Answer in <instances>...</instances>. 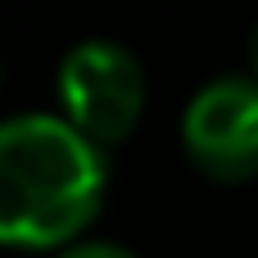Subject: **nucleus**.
I'll return each mask as SVG.
<instances>
[{
	"instance_id": "1",
	"label": "nucleus",
	"mask_w": 258,
	"mask_h": 258,
	"mask_svg": "<svg viewBox=\"0 0 258 258\" xmlns=\"http://www.w3.org/2000/svg\"><path fill=\"white\" fill-rule=\"evenodd\" d=\"M104 181V150L68 118H9L0 127V240L14 249L73 245L100 213Z\"/></svg>"
},
{
	"instance_id": "2",
	"label": "nucleus",
	"mask_w": 258,
	"mask_h": 258,
	"mask_svg": "<svg viewBox=\"0 0 258 258\" xmlns=\"http://www.w3.org/2000/svg\"><path fill=\"white\" fill-rule=\"evenodd\" d=\"M63 118L100 150L136 132L145 109V68L118 41H82L59 63Z\"/></svg>"
},
{
	"instance_id": "3",
	"label": "nucleus",
	"mask_w": 258,
	"mask_h": 258,
	"mask_svg": "<svg viewBox=\"0 0 258 258\" xmlns=\"http://www.w3.org/2000/svg\"><path fill=\"white\" fill-rule=\"evenodd\" d=\"M186 159L218 186L258 177V77H218L181 113Z\"/></svg>"
},
{
	"instance_id": "4",
	"label": "nucleus",
	"mask_w": 258,
	"mask_h": 258,
	"mask_svg": "<svg viewBox=\"0 0 258 258\" xmlns=\"http://www.w3.org/2000/svg\"><path fill=\"white\" fill-rule=\"evenodd\" d=\"M59 258H136L122 245H109V240H86V245H68Z\"/></svg>"
},
{
	"instance_id": "5",
	"label": "nucleus",
	"mask_w": 258,
	"mask_h": 258,
	"mask_svg": "<svg viewBox=\"0 0 258 258\" xmlns=\"http://www.w3.org/2000/svg\"><path fill=\"white\" fill-rule=\"evenodd\" d=\"M249 63H254V73H258V23H254V32H249Z\"/></svg>"
}]
</instances>
